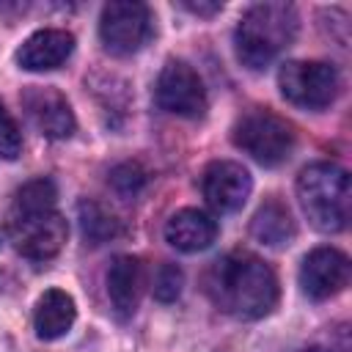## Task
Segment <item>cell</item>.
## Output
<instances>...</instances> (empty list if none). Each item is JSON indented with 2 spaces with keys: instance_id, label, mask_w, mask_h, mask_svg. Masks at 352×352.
<instances>
[{
  "instance_id": "1",
  "label": "cell",
  "mask_w": 352,
  "mask_h": 352,
  "mask_svg": "<svg viewBox=\"0 0 352 352\" xmlns=\"http://www.w3.org/2000/svg\"><path fill=\"white\" fill-rule=\"evenodd\" d=\"M206 297L234 319H261L278 302V278L272 267L245 250L217 258L204 275Z\"/></svg>"
},
{
  "instance_id": "2",
  "label": "cell",
  "mask_w": 352,
  "mask_h": 352,
  "mask_svg": "<svg viewBox=\"0 0 352 352\" xmlns=\"http://www.w3.org/2000/svg\"><path fill=\"white\" fill-rule=\"evenodd\" d=\"M55 184L50 179H33L14 192L6 228L16 253L33 261H47L60 253L69 236L63 214L55 209Z\"/></svg>"
},
{
  "instance_id": "3",
  "label": "cell",
  "mask_w": 352,
  "mask_h": 352,
  "mask_svg": "<svg viewBox=\"0 0 352 352\" xmlns=\"http://www.w3.org/2000/svg\"><path fill=\"white\" fill-rule=\"evenodd\" d=\"M300 16L292 3H256L250 6L234 33V50L242 66L267 69L294 38Z\"/></svg>"
},
{
  "instance_id": "4",
  "label": "cell",
  "mask_w": 352,
  "mask_h": 352,
  "mask_svg": "<svg viewBox=\"0 0 352 352\" xmlns=\"http://www.w3.org/2000/svg\"><path fill=\"white\" fill-rule=\"evenodd\" d=\"M297 201L316 231L338 234L349 223L352 187L349 173L336 162L305 165L297 176Z\"/></svg>"
},
{
  "instance_id": "5",
  "label": "cell",
  "mask_w": 352,
  "mask_h": 352,
  "mask_svg": "<svg viewBox=\"0 0 352 352\" xmlns=\"http://www.w3.org/2000/svg\"><path fill=\"white\" fill-rule=\"evenodd\" d=\"M231 140L239 151H245L258 165L278 168L292 157L297 135L286 118L270 110H250L234 124Z\"/></svg>"
},
{
  "instance_id": "6",
  "label": "cell",
  "mask_w": 352,
  "mask_h": 352,
  "mask_svg": "<svg viewBox=\"0 0 352 352\" xmlns=\"http://www.w3.org/2000/svg\"><path fill=\"white\" fill-rule=\"evenodd\" d=\"M278 88L286 102L305 110H322L336 102L341 80L336 66L324 60H286L278 72Z\"/></svg>"
},
{
  "instance_id": "7",
  "label": "cell",
  "mask_w": 352,
  "mask_h": 352,
  "mask_svg": "<svg viewBox=\"0 0 352 352\" xmlns=\"http://www.w3.org/2000/svg\"><path fill=\"white\" fill-rule=\"evenodd\" d=\"M99 38L110 55H135L151 38V14L143 3L116 0L102 8Z\"/></svg>"
},
{
  "instance_id": "8",
  "label": "cell",
  "mask_w": 352,
  "mask_h": 352,
  "mask_svg": "<svg viewBox=\"0 0 352 352\" xmlns=\"http://www.w3.org/2000/svg\"><path fill=\"white\" fill-rule=\"evenodd\" d=\"M157 104L173 116L198 118L206 110V88L198 72L184 60H168L154 85Z\"/></svg>"
},
{
  "instance_id": "9",
  "label": "cell",
  "mask_w": 352,
  "mask_h": 352,
  "mask_svg": "<svg viewBox=\"0 0 352 352\" xmlns=\"http://www.w3.org/2000/svg\"><path fill=\"white\" fill-rule=\"evenodd\" d=\"M25 116L36 126V132L47 140H66L74 135V113L69 99L52 85H28L19 96Z\"/></svg>"
},
{
  "instance_id": "10",
  "label": "cell",
  "mask_w": 352,
  "mask_h": 352,
  "mask_svg": "<svg viewBox=\"0 0 352 352\" xmlns=\"http://www.w3.org/2000/svg\"><path fill=\"white\" fill-rule=\"evenodd\" d=\"M349 283V258L338 248H314L300 264V286L305 297L322 302L344 292Z\"/></svg>"
},
{
  "instance_id": "11",
  "label": "cell",
  "mask_w": 352,
  "mask_h": 352,
  "mask_svg": "<svg viewBox=\"0 0 352 352\" xmlns=\"http://www.w3.org/2000/svg\"><path fill=\"white\" fill-rule=\"evenodd\" d=\"M204 198L217 214H231L245 206L253 190V179L245 165L231 162V160H217L209 162L204 170Z\"/></svg>"
},
{
  "instance_id": "12",
  "label": "cell",
  "mask_w": 352,
  "mask_h": 352,
  "mask_svg": "<svg viewBox=\"0 0 352 352\" xmlns=\"http://www.w3.org/2000/svg\"><path fill=\"white\" fill-rule=\"evenodd\" d=\"M74 52V36L69 30L58 28H44L30 33L19 50H16V63L28 72H50L63 66Z\"/></svg>"
},
{
  "instance_id": "13",
  "label": "cell",
  "mask_w": 352,
  "mask_h": 352,
  "mask_svg": "<svg viewBox=\"0 0 352 352\" xmlns=\"http://www.w3.org/2000/svg\"><path fill=\"white\" fill-rule=\"evenodd\" d=\"M143 294V264L135 256H116L107 270V297L113 305V314L126 322L135 316Z\"/></svg>"
},
{
  "instance_id": "14",
  "label": "cell",
  "mask_w": 352,
  "mask_h": 352,
  "mask_svg": "<svg viewBox=\"0 0 352 352\" xmlns=\"http://www.w3.org/2000/svg\"><path fill=\"white\" fill-rule=\"evenodd\" d=\"M217 239V223L201 209H179L165 223V242L182 253L206 250Z\"/></svg>"
},
{
  "instance_id": "15",
  "label": "cell",
  "mask_w": 352,
  "mask_h": 352,
  "mask_svg": "<svg viewBox=\"0 0 352 352\" xmlns=\"http://www.w3.org/2000/svg\"><path fill=\"white\" fill-rule=\"evenodd\" d=\"M74 319H77V305H74L72 294H66L63 289H47L38 297L36 314H33V324H36V336L41 341L63 338L72 330Z\"/></svg>"
},
{
  "instance_id": "16",
  "label": "cell",
  "mask_w": 352,
  "mask_h": 352,
  "mask_svg": "<svg viewBox=\"0 0 352 352\" xmlns=\"http://www.w3.org/2000/svg\"><path fill=\"white\" fill-rule=\"evenodd\" d=\"M250 234L261 245L280 248V245H289L294 239L297 226H294V217H292L289 206L278 198H270L256 209V214L250 220Z\"/></svg>"
},
{
  "instance_id": "17",
  "label": "cell",
  "mask_w": 352,
  "mask_h": 352,
  "mask_svg": "<svg viewBox=\"0 0 352 352\" xmlns=\"http://www.w3.org/2000/svg\"><path fill=\"white\" fill-rule=\"evenodd\" d=\"M80 223H82V234H85L91 242L113 239V236L121 231L118 220H116L107 209H102L99 204H94V201H82V204H80Z\"/></svg>"
},
{
  "instance_id": "18",
  "label": "cell",
  "mask_w": 352,
  "mask_h": 352,
  "mask_svg": "<svg viewBox=\"0 0 352 352\" xmlns=\"http://www.w3.org/2000/svg\"><path fill=\"white\" fill-rule=\"evenodd\" d=\"M182 286H184V272L176 267V264H162L154 275V297L160 302H173L179 300L182 294Z\"/></svg>"
},
{
  "instance_id": "19",
  "label": "cell",
  "mask_w": 352,
  "mask_h": 352,
  "mask_svg": "<svg viewBox=\"0 0 352 352\" xmlns=\"http://www.w3.org/2000/svg\"><path fill=\"white\" fill-rule=\"evenodd\" d=\"M22 154V135L6 104L0 102V157L3 160H16Z\"/></svg>"
},
{
  "instance_id": "20",
  "label": "cell",
  "mask_w": 352,
  "mask_h": 352,
  "mask_svg": "<svg viewBox=\"0 0 352 352\" xmlns=\"http://www.w3.org/2000/svg\"><path fill=\"white\" fill-rule=\"evenodd\" d=\"M110 184H113L116 192H121V195H135V192L146 184V170H143L140 165H135V162H124V165L113 168Z\"/></svg>"
},
{
  "instance_id": "21",
  "label": "cell",
  "mask_w": 352,
  "mask_h": 352,
  "mask_svg": "<svg viewBox=\"0 0 352 352\" xmlns=\"http://www.w3.org/2000/svg\"><path fill=\"white\" fill-rule=\"evenodd\" d=\"M182 8H187V11L198 14V16H212V14H217L223 8V3H182Z\"/></svg>"
},
{
  "instance_id": "22",
  "label": "cell",
  "mask_w": 352,
  "mask_h": 352,
  "mask_svg": "<svg viewBox=\"0 0 352 352\" xmlns=\"http://www.w3.org/2000/svg\"><path fill=\"white\" fill-rule=\"evenodd\" d=\"M305 352H327V349H319V346H314V349H305Z\"/></svg>"
}]
</instances>
